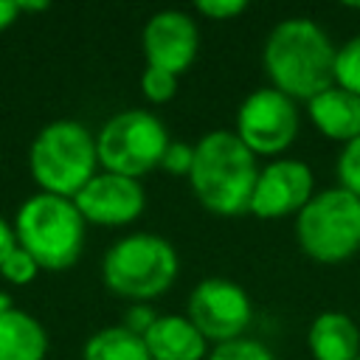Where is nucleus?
<instances>
[{
  "instance_id": "nucleus-1",
  "label": "nucleus",
  "mask_w": 360,
  "mask_h": 360,
  "mask_svg": "<svg viewBox=\"0 0 360 360\" xmlns=\"http://www.w3.org/2000/svg\"><path fill=\"white\" fill-rule=\"evenodd\" d=\"M335 42L309 17L276 22L262 48V68L270 87L292 101H309L335 84Z\"/></svg>"
},
{
  "instance_id": "nucleus-2",
  "label": "nucleus",
  "mask_w": 360,
  "mask_h": 360,
  "mask_svg": "<svg viewBox=\"0 0 360 360\" xmlns=\"http://www.w3.org/2000/svg\"><path fill=\"white\" fill-rule=\"evenodd\" d=\"M256 177V155L236 138L233 129H211L194 143L188 183L205 211L219 217L248 214Z\"/></svg>"
},
{
  "instance_id": "nucleus-3",
  "label": "nucleus",
  "mask_w": 360,
  "mask_h": 360,
  "mask_svg": "<svg viewBox=\"0 0 360 360\" xmlns=\"http://www.w3.org/2000/svg\"><path fill=\"white\" fill-rule=\"evenodd\" d=\"M11 228L17 245L39 264V270H68L84 250L87 222L70 197L45 191L25 197Z\"/></svg>"
},
{
  "instance_id": "nucleus-4",
  "label": "nucleus",
  "mask_w": 360,
  "mask_h": 360,
  "mask_svg": "<svg viewBox=\"0 0 360 360\" xmlns=\"http://www.w3.org/2000/svg\"><path fill=\"white\" fill-rule=\"evenodd\" d=\"M180 256L174 245L158 233L135 231L115 239L101 259L104 287L132 304L160 298L177 278Z\"/></svg>"
},
{
  "instance_id": "nucleus-5",
  "label": "nucleus",
  "mask_w": 360,
  "mask_h": 360,
  "mask_svg": "<svg viewBox=\"0 0 360 360\" xmlns=\"http://www.w3.org/2000/svg\"><path fill=\"white\" fill-rule=\"evenodd\" d=\"M28 172L39 191L73 200L98 172L96 135L73 118L45 124L31 141Z\"/></svg>"
},
{
  "instance_id": "nucleus-6",
  "label": "nucleus",
  "mask_w": 360,
  "mask_h": 360,
  "mask_svg": "<svg viewBox=\"0 0 360 360\" xmlns=\"http://www.w3.org/2000/svg\"><path fill=\"white\" fill-rule=\"evenodd\" d=\"M298 248L321 264H340L360 250V197L340 186L315 191L295 214Z\"/></svg>"
},
{
  "instance_id": "nucleus-7",
  "label": "nucleus",
  "mask_w": 360,
  "mask_h": 360,
  "mask_svg": "<svg viewBox=\"0 0 360 360\" xmlns=\"http://www.w3.org/2000/svg\"><path fill=\"white\" fill-rule=\"evenodd\" d=\"M169 146L166 124L141 107L121 110L110 115L96 132L98 166L124 177H141L160 166V158Z\"/></svg>"
},
{
  "instance_id": "nucleus-8",
  "label": "nucleus",
  "mask_w": 360,
  "mask_h": 360,
  "mask_svg": "<svg viewBox=\"0 0 360 360\" xmlns=\"http://www.w3.org/2000/svg\"><path fill=\"white\" fill-rule=\"evenodd\" d=\"M233 132L256 158H276L298 138V107L276 87H259L239 104Z\"/></svg>"
},
{
  "instance_id": "nucleus-9",
  "label": "nucleus",
  "mask_w": 360,
  "mask_h": 360,
  "mask_svg": "<svg viewBox=\"0 0 360 360\" xmlns=\"http://www.w3.org/2000/svg\"><path fill=\"white\" fill-rule=\"evenodd\" d=\"M186 315L200 329V335L217 346L245 338L253 321V304L242 284L222 276H211L194 284Z\"/></svg>"
},
{
  "instance_id": "nucleus-10",
  "label": "nucleus",
  "mask_w": 360,
  "mask_h": 360,
  "mask_svg": "<svg viewBox=\"0 0 360 360\" xmlns=\"http://www.w3.org/2000/svg\"><path fill=\"white\" fill-rule=\"evenodd\" d=\"M312 197H315L312 169L295 158H276L259 169V177L250 194V214L259 219L292 217Z\"/></svg>"
},
{
  "instance_id": "nucleus-11",
  "label": "nucleus",
  "mask_w": 360,
  "mask_h": 360,
  "mask_svg": "<svg viewBox=\"0 0 360 360\" xmlns=\"http://www.w3.org/2000/svg\"><path fill=\"white\" fill-rule=\"evenodd\" d=\"M73 202L84 222L101 228H121L143 214L146 191L141 180L101 169L87 180V186L73 197Z\"/></svg>"
},
{
  "instance_id": "nucleus-12",
  "label": "nucleus",
  "mask_w": 360,
  "mask_h": 360,
  "mask_svg": "<svg viewBox=\"0 0 360 360\" xmlns=\"http://www.w3.org/2000/svg\"><path fill=\"white\" fill-rule=\"evenodd\" d=\"M146 68H160L174 76L186 73L200 51V28L197 20L180 8L155 11L141 34Z\"/></svg>"
},
{
  "instance_id": "nucleus-13",
  "label": "nucleus",
  "mask_w": 360,
  "mask_h": 360,
  "mask_svg": "<svg viewBox=\"0 0 360 360\" xmlns=\"http://www.w3.org/2000/svg\"><path fill=\"white\" fill-rule=\"evenodd\" d=\"M307 112L309 121L315 124V129L338 143H349L354 138H360V96L332 84L323 93H318L315 98L307 101Z\"/></svg>"
},
{
  "instance_id": "nucleus-14",
  "label": "nucleus",
  "mask_w": 360,
  "mask_h": 360,
  "mask_svg": "<svg viewBox=\"0 0 360 360\" xmlns=\"http://www.w3.org/2000/svg\"><path fill=\"white\" fill-rule=\"evenodd\" d=\"M152 360H205L208 340L188 321V315H158L152 329L143 335Z\"/></svg>"
},
{
  "instance_id": "nucleus-15",
  "label": "nucleus",
  "mask_w": 360,
  "mask_h": 360,
  "mask_svg": "<svg viewBox=\"0 0 360 360\" xmlns=\"http://www.w3.org/2000/svg\"><path fill=\"white\" fill-rule=\"evenodd\" d=\"M307 346L315 360H357L360 326L340 309H323L315 315L307 332Z\"/></svg>"
},
{
  "instance_id": "nucleus-16",
  "label": "nucleus",
  "mask_w": 360,
  "mask_h": 360,
  "mask_svg": "<svg viewBox=\"0 0 360 360\" xmlns=\"http://www.w3.org/2000/svg\"><path fill=\"white\" fill-rule=\"evenodd\" d=\"M48 332L25 309H0V360H45Z\"/></svg>"
},
{
  "instance_id": "nucleus-17",
  "label": "nucleus",
  "mask_w": 360,
  "mask_h": 360,
  "mask_svg": "<svg viewBox=\"0 0 360 360\" xmlns=\"http://www.w3.org/2000/svg\"><path fill=\"white\" fill-rule=\"evenodd\" d=\"M82 360H152L143 338L124 326H104L84 340Z\"/></svg>"
},
{
  "instance_id": "nucleus-18",
  "label": "nucleus",
  "mask_w": 360,
  "mask_h": 360,
  "mask_svg": "<svg viewBox=\"0 0 360 360\" xmlns=\"http://www.w3.org/2000/svg\"><path fill=\"white\" fill-rule=\"evenodd\" d=\"M335 84L360 96V34L349 37L335 53Z\"/></svg>"
},
{
  "instance_id": "nucleus-19",
  "label": "nucleus",
  "mask_w": 360,
  "mask_h": 360,
  "mask_svg": "<svg viewBox=\"0 0 360 360\" xmlns=\"http://www.w3.org/2000/svg\"><path fill=\"white\" fill-rule=\"evenodd\" d=\"M205 360H276V354L256 338H236L228 343H217Z\"/></svg>"
},
{
  "instance_id": "nucleus-20",
  "label": "nucleus",
  "mask_w": 360,
  "mask_h": 360,
  "mask_svg": "<svg viewBox=\"0 0 360 360\" xmlns=\"http://www.w3.org/2000/svg\"><path fill=\"white\" fill-rule=\"evenodd\" d=\"M335 174H338V186L346 188L349 194L360 197V138L343 143L338 160H335Z\"/></svg>"
},
{
  "instance_id": "nucleus-21",
  "label": "nucleus",
  "mask_w": 360,
  "mask_h": 360,
  "mask_svg": "<svg viewBox=\"0 0 360 360\" xmlns=\"http://www.w3.org/2000/svg\"><path fill=\"white\" fill-rule=\"evenodd\" d=\"M141 93L152 104H166L177 93V76L169 70H160V68H146L141 73Z\"/></svg>"
},
{
  "instance_id": "nucleus-22",
  "label": "nucleus",
  "mask_w": 360,
  "mask_h": 360,
  "mask_svg": "<svg viewBox=\"0 0 360 360\" xmlns=\"http://www.w3.org/2000/svg\"><path fill=\"white\" fill-rule=\"evenodd\" d=\"M37 273H39V264L17 245L6 259H3V264H0V276L8 281V284H31L34 278H37Z\"/></svg>"
},
{
  "instance_id": "nucleus-23",
  "label": "nucleus",
  "mask_w": 360,
  "mask_h": 360,
  "mask_svg": "<svg viewBox=\"0 0 360 360\" xmlns=\"http://www.w3.org/2000/svg\"><path fill=\"white\" fill-rule=\"evenodd\" d=\"M191 163H194V146L180 143V141H169V146L160 158V169H166L169 174H186L188 177Z\"/></svg>"
},
{
  "instance_id": "nucleus-24",
  "label": "nucleus",
  "mask_w": 360,
  "mask_h": 360,
  "mask_svg": "<svg viewBox=\"0 0 360 360\" xmlns=\"http://www.w3.org/2000/svg\"><path fill=\"white\" fill-rule=\"evenodd\" d=\"M194 8L208 20H233L248 8V3L245 0H200Z\"/></svg>"
},
{
  "instance_id": "nucleus-25",
  "label": "nucleus",
  "mask_w": 360,
  "mask_h": 360,
  "mask_svg": "<svg viewBox=\"0 0 360 360\" xmlns=\"http://www.w3.org/2000/svg\"><path fill=\"white\" fill-rule=\"evenodd\" d=\"M158 321V312L149 307V304H132L129 309H127V315H124V329H129L132 335H138V338H143L149 329H152V323Z\"/></svg>"
},
{
  "instance_id": "nucleus-26",
  "label": "nucleus",
  "mask_w": 360,
  "mask_h": 360,
  "mask_svg": "<svg viewBox=\"0 0 360 360\" xmlns=\"http://www.w3.org/2000/svg\"><path fill=\"white\" fill-rule=\"evenodd\" d=\"M17 248V236H14V228H11V222L6 219V217H0V264H3V259L11 253Z\"/></svg>"
},
{
  "instance_id": "nucleus-27",
  "label": "nucleus",
  "mask_w": 360,
  "mask_h": 360,
  "mask_svg": "<svg viewBox=\"0 0 360 360\" xmlns=\"http://www.w3.org/2000/svg\"><path fill=\"white\" fill-rule=\"evenodd\" d=\"M17 17H20L17 0H0V31L11 28V25L17 22Z\"/></svg>"
},
{
  "instance_id": "nucleus-28",
  "label": "nucleus",
  "mask_w": 360,
  "mask_h": 360,
  "mask_svg": "<svg viewBox=\"0 0 360 360\" xmlns=\"http://www.w3.org/2000/svg\"><path fill=\"white\" fill-rule=\"evenodd\" d=\"M17 6H20V14H22V11H45V8H48L45 0H34V3H28V0H17Z\"/></svg>"
},
{
  "instance_id": "nucleus-29",
  "label": "nucleus",
  "mask_w": 360,
  "mask_h": 360,
  "mask_svg": "<svg viewBox=\"0 0 360 360\" xmlns=\"http://www.w3.org/2000/svg\"><path fill=\"white\" fill-rule=\"evenodd\" d=\"M8 307H14L11 304V295L8 292H0V309H8Z\"/></svg>"
},
{
  "instance_id": "nucleus-30",
  "label": "nucleus",
  "mask_w": 360,
  "mask_h": 360,
  "mask_svg": "<svg viewBox=\"0 0 360 360\" xmlns=\"http://www.w3.org/2000/svg\"><path fill=\"white\" fill-rule=\"evenodd\" d=\"M357 360H360V357H357Z\"/></svg>"
}]
</instances>
